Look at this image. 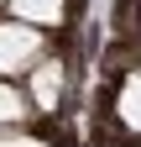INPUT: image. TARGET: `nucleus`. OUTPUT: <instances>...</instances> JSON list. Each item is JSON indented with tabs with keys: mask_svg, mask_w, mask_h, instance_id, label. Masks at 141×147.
Segmentation results:
<instances>
[{
	"mask_svg": "<svg viewBox=\"0 0 141 147\" xmlns=\"http://www.w3.org/2000/svg\"><path fill=\"white\" fill-rule=\"evenodd\" d=\"M42 53H47V42H42L37 26H16V21L0 26V68H5V74H26V68H37Z\"/></svg>",
	"mask_w": 141,
	"mask_h": 147,
	"instance_id": "nucleus-1",
	"label": "nucleus"
},
{
	"mask_svg": "<svg viewBox=\"0 0 141 147\" xmlns=\"http://www.w3.org/2000/svg\"><path fill=\"white\" fill-rule=\"evenodd\" d=\"M58 95H63V63L42 58L37 68H31V100H37L42 110H58Z\"/></svg>",
	"mask_w": 141,
	"mask_h": 147,
	"instance_id": "nucleus-2",
	"label": "nucleus"
},
{
	"mask_svg": "<svg viewBox=\"0 0 141 147\" xmlns=\"http://www.w3.org/2000/svg\"><path fill=\"white\" fill-rule=\"evenodd\" d=\"M11 5H16V16H21V26H37V32L63 16V0H11Z\"/></svg>",
	"mask_w": 141,
	"mask_h": 147,
	"instance_id": "nucleus-3",
	"label": "nucleus"
},
{
	"mask_svg": "<svg viewBox=\"0 0 141 147\" xmlns=\"http://www.w3.org/2000/svg\"><path fill=\"white\" fill-rule=\"evenodd\" d=\"M120 121L141 131V68L126 79V89H120Z\"/></svg>",
	"mask_w": 141,
	"mask_h": 147,
	"instance_id": "nucleus-4",
	"label": "nucleus"
},
{
	"mask_svg": "<svg viewBox=\"0 0 141 147\" xmlns=\"http://www.w3.org/2000/svg\"><path fill=\"white\" fill-rule=\"evenodd\" d=\"M21 116H26V95L11 89V84H0V126H5V121H21Z\"/></svg>",
	"mask_w": 141,
	"mask_h": 147,
	"instance_id": "nucleus-5",
	"label": "nucleus"
},
{
	"mask_svg": "<svg viewBox=\"0 0 141 147\" xmlns=\"http://www.w3.org/2000/svg\"><path fill=\"white\" fill-rule=\"evenodd\" d=\"M0 147H42V142H31V137H0Z\"/></svg>",
	"mask_w": 141,
	"mask_h": 147,
	"instance_id": "nucleus-6",
	"label": "nucleus"
}]
</instances>
